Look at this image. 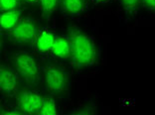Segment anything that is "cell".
Returning <instances> with one entry per match:
<instances>
[{
	"instance_id": "22",
	"label": "cell",
	"mask_w": 155,
	"mask_h": 115,
	"mask_svg": "<svg viewBox=\"0 0 155 115\" xmlns=\"http://www.w3.org/2000/svg\"><path fill=\"white\" fill-rule=\"evenodd\" d=\"M36 115H38V114H36Z\"/></svg>"
},
{
	"instance_id": "7",
	"label": "cell",
	"mask_w": 155,
	"mask_h": 115,
	"mask_svg": "<svg viewBox=\"0 0 155 115\" xmlns=\"http://www.w3.org/2000/svg\"><path fill=\"white\" fill-rule=\"evenodd\" d=\"M56 33L47 28H42V29H38V32L35 40L33 42L35 49L39 54L46 55L50 53L51 48L54 43Z\"/></svg>"
},
{
	"instance_id": "4",
	"label": "cell",
	"mask_w": 155,
	"mask_h": 115,
	"mask_svg": "<svg viewBox=\"0 0 155 115\" xmlns=\"http://www.w3.org/2000/svg\"><path fill=\"white\" fill-rule=\"evenodd\" d=\"M38 32L36 22L30 17H21L18 23L5 34L18 44H32Z\"/></svg>"
},
{
	"instance_id": "18",
	"label": "cell",
	"mask_w": 155,
	"mask_h": 115,
	"mask_svg": "<svg viewBox=\"0 0 155 115\" xmlns=\"http://www.w3.org/2000/svg\"><path fill=\"white\" fill-rule=\"evenodd\" d=\"M91 1L94 4H104V3L110 2V0H91Z\"/></svg>"
},
{
	"instance_id": "21",
	"label": "cell",
	"mask_w": 155,
	"mask_h": 115,
	"mask_svg": "<svg viewBox=\"0 0 155 115\" xmlns=\"http://www.w3.org/2000/svg\"><path fill=\"white\" fill-rule=\"evenodd\" d=\"M0 114H1V104H0Z\"/></svg>"
},
{
	"instance_id": "8",
	"label": "cell",
	"mask_w": 155,
	"mask_h": 115,
	"mask_svg": "<svg viewBox=\"0 0 155 115\" xmlns=\"http://www.w3.org/2000/svg\"><path fill=\"white\" fill-rule=\"evenodd\" d=\"M51 53L55 58L62 61L70 60L71 56V49H70V43L68 38L63 35L56 34L54 43L51 48Z\"/></svg>"
},
{
	"instance_id": "5",
	"label": "cell",
	"mask_w": 155,
	"mask_h": 115,
	"mask_svg": "<svg viewBox=\"0 0 155 115\" xmlns=\"http://www.w3.org/2000/svg\"><path fill=\"white\" fill-rule=\"evenodd\" d=\"M43 100L44 96L37 90H24L17 97L18 109L22 111L24 115H36L40 111Z\"/></svg>"
},
{
	"instance_id": "3",
	"label": "cell",
	"mask_w": 155,
	"mask_h": 115,
	"mask_svg": "<svg viewBox=\"0 0 155 115\" xmlns=\"http://www.w3.org/2000/svg\"><path fill=\"white\" fill-rule=\"evenodd\" d=\"M43 81L46 89L52 94H62L68 88L69 75L62 67L54 62H49L46 65Z\"/></svg>"
},
{
	"instance_id": "6",
	"label": "cell",
	"mask_w": 155,
	"mask_h": 115,
	"mask_svg": "<svg viewBox=\"0 0 155 115\" xmlns=\"http://www.w3.org/2000/svg\"><path fill=\"white\" fill-rule=\"evenodd\" d=\"M20 78L12 67L0 64V92L7 96L18 93Z\"/></svg>"
},
{
	"instance_id": "11",
	"label": "cell",
	"mask_w": 155,
	"mask_h": 115,
	"mask_svg": "<svg viewBox=\"0 0 155 115\" xmlns=\"http://www.w3.org/2000/svg\"><path fill=\"white\" fill-rule=\"evenodd\" d=\"M38 115H59L57 102L52 96H44L43 103Z\"/></svg>"
},
{
	"instance_id": "14",
	"label": "cell",
	"mask_w": 155,
	"mask_h": 115,
	"mask_svg": "<svg viewBox=\"0 0 155 115\" xmlns=\"http://www.w3.org/2000/svg\"><path fill=\"white\" fill-rule=\"evenodd\" d=\"M20 0H0V12L19 9Z\"/></svg>"
},
{
	"instance_id": "19",
	"label": "cell",
	"mask_w": 155,
	"mask_h": 115,
	"mask_svg": "<svg viewBox=\"0 0 155 115\" xmlns=\"http://www.w3.org/2000/svg\"><path fill=\"white\" fill-rule=\"evenodd\" d=\"M22 1L30 3V4H37V3H38V0H22Z\"/></svg>"
},
{
	"instance_id": "15",
	"label": "cell",
	"mask_w": 155,
	"mask_h": 115,
	"mask_svg": "<svg viewBox=\"0 0 155 115\" xmlns=\"http://www.w3.org/2000/svg\"><path fill=\"white\" fill-rule=\"evenodd\" d=\"M140 5L147 11L152 12L155 10V0H140Z\"/></svg>"
},
{
	"instance_id": "16",
	"label": "cell",
	"mask_w": 155,
	"mask_h": 115,
	"mask_svg": "<svg viewBox=\"0 0 155 115\" xmlns=\"http://www.w3.org/2000/svg\"><path fill=\"white\" fill-rule=\"evenodd\" d=\"M71 115H94V110L91 107H84V108L76 111Z\"/></svg>"
},
{
	"instance_id": "2",
	"label": "cell",
	"mask_w": 155,
	"mask_h": 115,
	"mask_svg": "<svg viewBox=\"0 0 155 115\" xmlns=\"http://www.w3.org/2000/svg\"><path fill=\"white\" fill-rule=\"evenodd\" d=\"M11 67L21 79L30 85H37L40 81V65L34 55L27 52H19L11 57Z\"/></svg>"
},
{
	"instance_id": "10",
	"label": "cell",
	"mask_w": 155,
	"mask_h": 115,
	"mask_svg": "<svg viewBox=\"0 0 155 115\" xmlns=\"http://www.w3.org/2000/svg\"><path fill=\"white\" fill-rule=\"evenodd\" d=\"M22 17V10H10V11L0 12V31L8 32L18 23Z\"/></svg>"
},
{
	"instance_id": "20",
	"label": "cell",
	"mask_w": 155,
	"mask_h": 115,
	"mask_svg": "<svg viewBox=\"0 0 155 115\" xmlns=\"http://www.w3.org/2000/svg\"><path fill=\"white\" fill-rule=\"evenodd\" d=\"M2 44H3V41H2V37H1V34H0V49L2 47Z\"/></svg>"
},
{
	"instance_id": "13",
	"label": "cell",
	"mask_w": 155,
	"mask_h": 115,
	"mask_svg": "<svg viewBox=\"0 0 155 115\" xmlns=\"http://www.w3.org/2000/svg\"><path fill=\"white\" fill-rule=\"evenodd\" d=\"M41 10L46 15H51L58 9L59 0H38Z\"/></svg>"
},
{
	"instance_id": "9",
	"label": "cell",
	"mask_w": 155,
	"mask_h": 115,
	"mask_svg": "<svg viewBox=\"0 0 155 115\" xmlns=\"http://www.w3.org/2000/svg\"><path fill=\"white\" fill-rule=\"evenodd\" d=\"M87 0H59L58 7L66 16H78L86 8Z\"/></svg>"
},
{
	"instance_id": "17",
	"label": "cell",
	"mask_w": 155,
	"mask_h": 115,
	"mask_svg": "<svg viewBox=\"0 0 155 115\" xmlns=\"http://www.w3.org/2000/svg\"><path fill=\"white\" fill-rule=\"evenodd\" d=\"M0 115H24V113L18 108H11L5 110L4 112L1 113Z\"/></svg>"
},
{
	"instance_id": "1",
	"label": "cell",
	"mask_w": 155,
	"mask_h": 115,
	"mask_svg": "<svg viewBox=\"0 0 155 115\" xmlns=\"http://www.w3.org/2000/svg\"><path fill=\"white\" fill-rule=\"evenodd\" d=\"M67 38L70 43V61L78 69L91 67L97 60V46L94 38L79 28H71Z\"/></svg>"
},
{
	"instance_id": "12",
	"label": "cell",
	"mask_w": 155,
	"mask_h": 115,
	"mask_svg": "<svg viewBox=\"0 0 155 115\" xmlns=\"http://www.w3.org/2000/svg\"><path fill=\"white\" fill-rule=\"evenodd\" d=\"M120 8L127 16H132L138 11L140 0H117Z\"/></svg>"
}]
</instances>
